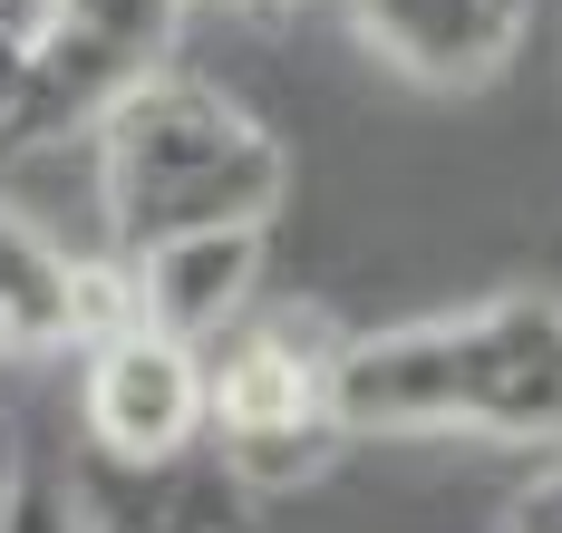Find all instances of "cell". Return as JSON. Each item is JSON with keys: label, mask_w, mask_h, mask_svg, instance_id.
<instances>
[{"label": "cell", "mask_w": 562, "mask_h": 533, "mask_svg": "<svg viewBox=\"0 0 562 533\" xmlns=\"http://www.w3.org/2000/svg\"><path fill=\"white\" fill-rule=\"evenodd\" d=\"M175 10L184 0H68L49 39L20 59L10 78V107H0V156H30V146H58V136H98L126 88H146L166 68Z\"/></svg>", "instance_id": "cell-4"}, {"label": "cell", "mask_w": 562, "mask_h": 533, "mask_svg": "<svg viewBox=\"0 0 562 533\" xmlns=\"http://www.w3.org/2000/svg\"><path fill=\"white\" fill-rule=\"evenodd\" d=\"M0 533H78V504H68V485H40V475H30Z\"/></svg>", "instance_id": "cell-10"}, {"label": "cell", "mask_w": 562, "mask_h": 533, "mask_svg": "<svg viewBox=\"0 0 562 533\" xmlns=\"http://www.w3.org/2000/svg\"><path fill=\"white\" fill-rule=\"evenodd\" d=\"M224 10H291V0H224Z\"/></svg>", "instance_id": "cell-14"}, {"label": "cell", "mask_w": 562, "mask_h": 533, "mask_svg": "<svg viewBox=\"0 0 562 533\" xmlns=\"http://www.w3.org/2000/svg\"><path fill=\"white\" fill-rule=\"evenodd\" d=\"M204 446L224 456L252 495H301L339 466V330L330 310L291 300L252 310L204 350Z\"/></svg>", "instance_id": "cell-3"}, {"label": "cell", "mask_w": 562, "mask_h": 533, "mask_svg": "<svg viewBox=\"0 0 562 533\" xmlns=\"http://www.w3.org/2000/svg\"><path fill=\"white\" fill-rule=\"evenodd\" d=\"M58 20H68V0H0V49H10V59H30Z\"/></svg>", "instance_id": "cell-11"}, {"label": "cell", "mask_w": 562, "mask_h": 533, "mask_svg": "<svg viewBox=\"0 0 562 533\" xmlns=\"http://www.w3.org/2000/svg\"><path fill=\"white\" fill-rule=\"evenodd\" d=\"M58 485L78 504V533H233V524H252V485L214 446L166 456V466H116L98 446H78V466Z\"/></svg>", "instance_id": "cell-7"}, {"label": "cell", "mask_w": 562, "mask_h": 533, "mask_svg": "<svg viewBox=\"0 0 562 533\" xmlns=\"http://www.w3.org/2000/svg\"><path fill=\"white\" fill-rule=\"evenodd\" d=\"M126 320H136V300H126V272H116V262H78V252H58L30 214L0 204V359L98 350Z\"/></svg>", "instance_id": "cell-6"}, {"label": "cell", "mask_w": 562, "mask_h": 533, "mask_svg": "<svg viewBox=\"0 0 562 533\" xmlns=\"http://www.w3.org/2000/svg\"><path fill=\"white\" fill-rule=\"evenodd\" d=\"M20 485H30V456H20V427L0 408V524H10V504H20Z\"/></svg>", "instance_id": "cell-13"}, {"label": "cell", "mask_w": 562, "mask_h": 533, "mask_svg": "<svg viewBox=\"0 0 562 533\" xmlns=\"http://www.w3.org/2000/svg\"><path fill=\"white\" fill-rule=\"evenodd\" d=\"M281 194H291L281 136L214 78L156 68L98 117V204H108L116 262L175 234H224V224L272 234Z\"/></svg>", "instance_id": "cell-2"}, {"label": "cell", "mask_w": 562, "mask_h": 533, "mask_svg": "<svg viewBox=\"0 0 562 533\" xmlns=\"http://www.w3.org/2000/svg\"><path fill=\"white\" fill-rule=\"evenodd\" d=\"M233 533H252V524H233Z\"/></svg>", "instance_id": "cell-15"}, {"label": "cell", "mask_w": 562, "mask_h": 533, "mask_svg": "<svg viewBox=\"0 0 562 533\" xmlns=\"http://www.w3.org/2000/svg\"><path fill=\"white\" fill-rule=\"evenodd\" d=\"M78 417H88V446L116 466H166L204 446V350H184L166 330L126 320L116 340L78 350Z\"/></svg>", "instance_id": "cell-5"}, {"label": "cell", "mask_w": 562, "mask_h": 533, "mask_svg": "<svg viewBox=\"0 0 562 533\" xmlns=\"http://www.w3.org/2000/svg\"><path fill=\"white\" fill-rule=\"evenodd\" d=\"M349 436H562V292H485L437 320L339 340Z\"/></svg>", "instance_id": "cell-1"}, {"label": "cell", "mask_w": 562, "mask_h": 533, "mask_svg": "<svg viewBox=\"0 0 562 533\" xmlns=\"http://www.w3.org/2000/svg\"><path fill=\"white\" fill-rule=\"evenodd\" d=\"M495 533H562V466L533 475V485L505 504V524H495Z\"/></svg>", "instance_id": "cell-12"}, {"label": "cell", "mask_w": 562, "mask_h": 533, "mask_svg": "<svg viewBox=\"0 0 562 533\" xmlns=\"http://www.w3.org/2000/svg\"><path fill=\"white\" fill-rule=\"evenodd\" d=\"M524 30L533 0H349V39L417 88H485Z\"/></svg>", "instance_id": "cell-8"}, {"label": "cell", "mask_w": 562, "mask_h": 533, "mask_svg": "<svg viewBox=\"0 0 562 533\" xmlns=\"http://www.w3.org/2000/svg\"><path fill=\"white\" fill-rule=\"evenodd\" d=\"M126 272V300H136V320L146 330H166L184 350H214L224 330L252 320V292H262V234L252 224H224V234H175L156 252H136V262H116Z\"/></svg>", "instance_id": "cell-9"}]
</instances>
